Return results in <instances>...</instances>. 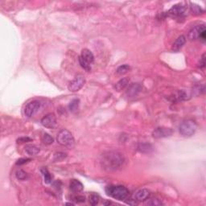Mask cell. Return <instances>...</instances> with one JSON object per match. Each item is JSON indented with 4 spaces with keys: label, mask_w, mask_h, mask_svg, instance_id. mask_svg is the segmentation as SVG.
<instances>
[{
    "label": "cell",
    "mask_w": 206,
    "mask_h": 206,
    "mask_svg": "<svg viewBox=\"0 0 206 206\" xmlns=\"http://www.w3.org/2000/svg\"><path fill=\"white\" fill-rule=\"evenodd\" d=\"M78 106H79V100L78 99H74V100H73L71 102H70L69 108H70V111L76 112L77 109H78Z\"/></svg>",
    "instance_id": "d4e9b609"
},
{
    "label": "cell",
    "mask_w": 206,
    "mask_h": 206,
    "mask_svg": "<svg viewBox=\"0 0 206 206\" xmlns=\"http://www.w3.org/2000/svg\"><path fill=\"white\" fill-rule=\"evenodd\" d=\"M25 152L30 155H36L39 154V152H40V149L35 145H27L25 147Z\"/></svg>",
    "instance_id": "e0dca14e"
},
{
    "label": "cell",
    "mask_w": 206,
    "mask_h": 206,
    "mask_svg": "<svg viewBox=\"0 0 206 206\" xmlns=\"http://www.w3.org/2000/svg\"><path fill=\"white\" fill-rule=\"evenodd\" d=\"M191 10L196 15H200V14L203 13V10L196 4H191Z\"/></svg>",
    "instance_id": "4316f807"
},
{
    "label": "cell",
    "mask_w": 206,
    "mask_h": 206,
    "mask_svg": "<svg viewBox=\"0 0 206 206\" xmlns=\"http://www.w3.org/2000/svg\"><path fill=\"white\" fill-rule=\"evenodd\" d=\"M131 70V67H130L128 64H123V65L119 66L116 70V73L119 75H124L126 74V73L130 71Z\"/></svg>",
    "instance_id": "44dd1931"
},
{
    "label": "cell",
    "mask_w": 206,
    "mask_h": 206,
    "mask_svg": "<svg viewBox=\"0 0 206 206\" xmlns=\"http://www.w3.org/2000/svg\"><path fill=\"white\" fill-rule=\"evenodd\" d=\"M124 160V156L122 153L115 151H109L101 155L100 163L103 169L106 171H115L122 166Z\"/></svg>",
    "instance_id": "6da1fadb"
},
{
    "label": "cell",
    "mask_w": 206,
    "mask_h": 206,
    "mask_svg": "<svg viewBox=\"0 0 206 206\" xmlns=\"http://www.w3.org/2000/svg\"><path fill=\"white\" fill-rule=\"evenodd\" d=\"M198 66L201 68V69H204V68L205 67V53H204V54L202 55L201 58L200 59Z\"/></svg>",
    "instance_id": "f1b7e54d"
},
{
    "label": "cell",
    "mask_w": 206,
    "mask_h": 206,
    "mask_svg": "<svg viewBox=\"0 0 206 206\" xmlns=\"http://www.w3.org/2000/svg\"><path fill=\"white\" fill-rule=\"evenodd\" d=\"M32 139H31V138H29V137H22V138H19V139L17 140V142H19V143H22V142H30V141H31Z\"/></svg>",
    "instance_id": "f546056e"
},
{
    "label": "cell",
    "mask_w": 206,
    "mask_h": 206,
    "mask_svg": "<svg viewBox=\"0 0 206 206\" xmlns=\"http://www.w3.org/2000/svg\"><path fill=\"white\" fill-rule=\"evenodd\" d=\"M197 129V125L193 120H187L183 122L179 127L180 133L182 136L191 137L195 134Z\"/></svg>",
    "instance_id": "277c9868"
},
{
    "label": "cell",
    "mask_w": 206,
    "mask_h": 206,
    "mask_svg": "<svg viewBox=\"0 0 206 206\" xmlns=\"http://www.w3.org/2000/svg\"><path fill=\"white\" fill-rule=\"evenodd\" d=\"M185 42H186V38H185V36L183 35L180 36L175 40V41L173 43V44H172L171 49L174 52L180 51L181 47L184 45Z\"/></svg>",
    "instance_id": "5bb4252c"
},
{
    "label": "cell",
    "mask_w": 206,
    "mask_h": 206,
    "mask_svg": "<svg viewBox=\"0 0 206 206\" xmlns=\"http://www.w3.org/2000/svg\"><path fill=\"white\" fill-rule=\"evenodd\" d=\"M142 90V86L139 83H134L128 88L126 91V96L128 97H134L139 94V92Z\"/></svg>",
    "instance_id": "8fae6325"
},
{
    "label": "cell",
    "mask_w": 206,
    "mask_h": 206,
    "mask_svg": "<svg viewBox=\"0 0 206 206\" xmlns=\"http://www.w3.org/2000/svg\"><path fill=\"white\" fill-rule=\"evenodd\" d=\"M75 201H77V202H84L86 198L84 197H82V196H77V197H74Z\"/></svg>",
    "instance_id": "1f68e13d"
},
{
    "label": "cell",
    "mask_w": 206,
    "mask_h": 206,
    "mask_svg": "<svg viewBox=\"0 0 206 206\" xmlns=\"http://www.w3.org/2000/svg\"><path fill=\"white\" fill-rule=\"evenodd\" d=\"M40 106H41V102L40 101H31L26 105L25 108H24V114L27 118H31L38 112L39 109H40Z\"/></svg>",
    "instance_id": "8992f818"
},
{
    "label": "cell",
    "mask_w": 206,
    "mask_h": 206,
    "mask_svg": "<svg viewBox=\"0 0 206 206\" xmlns=\"http://www.w3.org/2000/svg\"><path fill=\"white\" fill-rule=\"evenodd\" d=\"M86 83V79L82 75H77L73 81L69 84L68 89L71 92H77L84 86Z\"/></svg>",
    "instance_id": "52a82bcc"
},
{
    "label": "cell",
    "mask_w": 206,
    "mask_h": 206,
    "mask_svg": "<svg viewBox=\"0 0 206 206\" xmlns=\"http://www.w3.org/2000/svg\"><path fill=\"white\" fill-rule=\"evenodd\" d=\"M205 34L204 25H197L190 30L188 37L190 40H195L197 39H202L203 40H205Z\"/></svg>",
    "instance_id": "5b68a950"
},
{
    "label": "cell",
    "mask_w": 206,
    "mask_h": 206,
    "mask_svg": "<svg viewBox=\"0 0 206 206\" xmlns=\"http://www.w3.org/2000/svg\"><path fill=\"white\" fill-rule=\"evenodd\" d=\"M41 124L46 128H55L57 124V117L53 113L47 114L41 119Z\"/></svg>",
    "instance_id": "ba28073f"
},
{
    "label": "cell",
    "mask_w": 206,
    "mask_h": 206,
    "mask_svg": "<svg viewBox=\"0 0 206 206\" xmlns=\"http://www.w3.org/2000/svg\"><path fill=\"white\" fill-rule=\"evenodd\" d=\"M89 201H90V204H92V205H97L99 203V201H100V197H99L98 194L93 192V193L90 195Z\"/></svg>",
    "instance_id": "ffe728a7"
},
{
    "label": "cell",
    "mask_w": 206,
    "mask_h": 206,
    "mask_svg": "<svg viewBox=\"0 0 206 206\" xmlns=\"http://www.w3.org/2000/svg\"><path fill=\"white\" fill-rule=\"evenodd\" d=\"M153 149L152 146L150 143H140L138 146V150L142 153H149Z\"/></svg>",
    "instance_id": "ac0fdd59"
},
{
    "label": "cell",
    "mask_w": 206,
    "mask_h": 206,
    "mask_svg": "<svg viewBox=\"0 0 206 206\" xmlns=\"http://www.w3.org/2000/svg\"><path fill=\"white\" fill-rule=\"evenodd\" d=\"M186 11L185 6L179 3L174 5L169 11H168V15L171 17H181L184 15V12Z\"/></svg>",
    "instance_id": "30bf717a"
},
{
    "label": "cell",
    "mask_w": 206,
    "mask_h": 206,
    "mask_svg": "<svg viewBox=\"0 0 206 206\" xmlns=\"http://www.w3.org/2000/svg\"><path fill=\"white\" fill-rule=\"evenodd\" d=\"M81 57L82 59H84L86 61H87V62L90 64H91L93 62V60H94V56H93V53H92L90 50L87 49V48L82 49Z\"/></svg>",
    "instance_id": "9a60e30c"
},
{
    "label": "cell",
    "mask_w": 206,
    "mask_h": 206,
    "mask_svg": "<svg viewBox=\"0 0 206 206\" xmlns=\"http://www.w3.org/2000/svg\"><path fill=\"white\" fill-rule=\"evenodd\" d=\"M129 82H130V79L127 78V77H124V78L121 79V80H119V81L115 84L114 89L117 90V91L119 92L122 91V90H124L125 88L128 86Z\"/></svg>",
    "instance_id": "2e32d148"
},
{
    "label": "cell",
    "mask_w": 206,
    "mask_h": 206,
    "mask_svg": "<svg viewBox=\"0 0 206 206\" xmlns=\"http://www.w3.org/2000/svg\"><path fill=\"white\" fill-rule=\"evenodd\" d=\"M42 141L46 145H51V144H53L54 139L50 135H48L47 133H44L42 137Z\"/></svg>",
    "instance_id": "603a6c76"
},
{
    "label": "cell",
    "mask_w": 206,
    "mask_h": 206,
    "mask_svg": "<svg viewBox=\"0 0 206 206\" xmlns=\"http://www.w3.org/2000/svg\"><path fill=\"white\" fill-rule=\"evenodd\" d=\"M57 140L60 145L68 148H72L74 147L75 140L71 132L68 130H61L58 133Z\"/></svg>",
    "instance_id": "3957f363"
},
{
    "label": "cell",
    "mask_w": 206,
    "mask_h": 206,
    "mask_svg": "<svg viewBox=\"0 0 206 206\" xmlns=\"http://www.w3.org/2000/svg\"><path fill=\"white\" fill-rule=\"evenodd\" d=\"M172 133H173V131L171 128L158 127L152 132V136L155 139H162V138L170 137L172 135Z\"/></svg>",
    "instance_id": "9c48e42d"
},
{
    "label": "cell",
    "mask_w": 206,
    "mask_h": 206,
    "mask_svg": "<svg viewBox=\"0 0 206 206\" xmlns=\"http://www.w3.org/2000/svg\"><path fill=\"white\" fill-rule=\"evenodd\" d=\"M70 188L73 192H75V193H78L80 192H81L84 188V186L81 181H79L78 180L73 179L70 181Z\"/></svg>",
    "instance_id": "7c38bea8"
},
{
    "label": "cell",
    "mask_w": 206,
    "mask_h": 206,
    "mask_svg": "<svg viewBox=\"0 0 206 206\" xmlns=\"http://www.w3.org/2000/svg\"><path fill=\"white\" fill-rule=\"evenodd\" d=\"M31 160L30 159H25V158H22V159H19L17 160L16 165H22V164H26V163L29 162Z\"/></svg>",
    "instance_id": "4dcf8cb0"
},
{
    "label": "cell",
    "mask_w": 206,
    "mask_h": 206,
    "mask_svg": "<svg viewBox=\"0 0 206 206\" xmlns=\"http://www.w3.org/2000/svg\"><path fill=\"white\" fill-rule=\"evenodd\" d=\"M145 204L146 205H152V206H158V205H162L163 203L162 201H159V199L157 198H152V199H147Z\"/></svg>",
    "instance_id": "7402d4cb"
},
{
    "label": "cell",
    "mask_w": 206,
    "mask_h": 206,
    "mask_svg": "<svg viewBox=\"0 0 206 206\" xmlns=\"http://www.w3.org/2000/svg\"><path fill=\"white\" fill-rule=\"evenodd\" d=\"M106 192L118 201H125L129 196V190L122 185H109L106 188Z\"/></svg>",
    "instance_id": "7a4b0ae2"
},
{
    "label": "cell",
    "mask_w": 206,
    "mask_h": 206,
    "mask_svg": "<svg viewBox=\"0 0 206 206\" xmlns=\"http://www.w3.org/2000/svg\"><path fill=\"white\" fill-rule=\"evenodd\" d=\"M67 156L65 153H63V152H57L54 155V159L53 160L54 161H61Z\"/></svg>",
    "instance_id": "83f0119b"
},
{
    "label": "cell",
    "mask_w": 206,
    "mask_h": 206,
    "mask_svg": "<svg viewBox=\"0 0 206 206\" xmlns=\"http://www.w3.org/2000/svg\"><path fill=\"white\" fill-rule=\"evenodd\" d=\"M66 204H68V205H73V204H72V203H66Z\"/></svg>",
    "instance_id": "836d02e7"
},
{
    "label": "cell",
    "mask_w": 206,
    "mask_h": 206,
    "mask_svg": "<svg viewBox=\"0 0 206 206\" xmlns=\"http://www.w3.org/2000/svg\"><path fill=\"white\" fill-rule=\"evenodd\" d=\"M150 197V192L146 188H142V189L139 190L136 193L134 196V198L137 201H146L147 199Z\"/></svg>",
    "instance_id": "4fadbf2b"
},
{
    "label": "cell",
    "mask_w": 206,
    "mask_h": 206,
    "mask_svg": "<svg viewBox=\"0 0 206 206\" xmlns=\"http://www.w3.org/2000/svg\"><path fill=\"white\" fill-rule=\"evenodd\" d=\"M126 203L129 204H131V205H135V204H138V201H137L135 198L129 199V201H126Z\"/></svg>",
    "instance_id": "d6a6232c"
},
{
    "label": "cell",
    "mask_w": 206,
    "mask_h": 206,
    "mask_svg": "<svg viewBox=\"0 0 206 206\" xmlns=\"http://www.w3.org/2000/svg\"><path fill=\"white\" fill-rule=\"evenodd\" d=\"M41 172H42L43 175H44V182H45L46 184H50V183H52V181H53V175H52V174L50 173L49 171H47L46 168H42V169H41Z\"/></svg>",
    "instance_id": "d6986e66"
},
{
    "label": "cell",
    "mask_w": 206,
    "mask_h": 206,
    "mask_svg": "<svg viewBox=\"0 0 206 206\" xmlns=\"http://www.w3.org/2000/svg\"><path fill=\"white\" fill-rule=\"evenodd\" d=\"M15 175H16V178L19 181H24L27 178V173H26L25 171H23V170H18L16 171V173H15Z\"/></svg>",
    "instance_id": "484cf974"
},
{
    "label": "cell",
    "mask_w": 206,
    "mask_h": 206,
    "mask_svg": "<svg viewBox=\"0 0 206 206\" xmlns=\"http://www.w3.org/2000/svg\"><path fill=\"white\" fill-rule=\"evenodd\" d=\"M78 60H79V63H80L81 66V67L83 68L85 70H86V71L90 72V70H91V66H90V64H89V63H88L87 61H86L84 59H82L81 57H80L78 58Z\"/></svg>",
    "instance_id": "cb8c5ba5"
}]
</instances>
